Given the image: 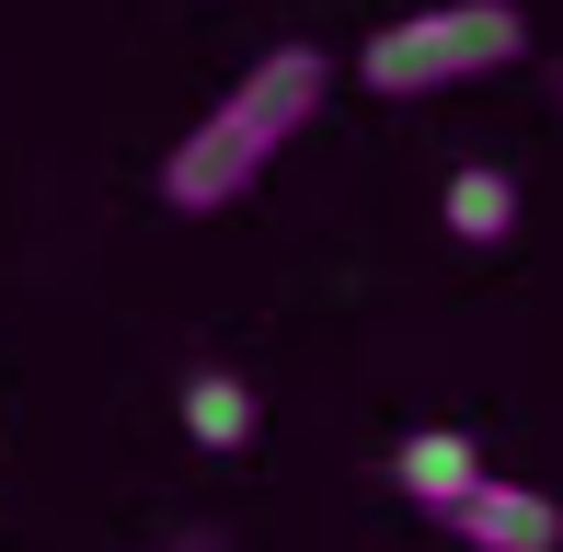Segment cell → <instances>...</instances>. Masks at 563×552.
Instances as JSON below:
<instances>
[{
  "label": "cell",
  "mask_w": 563,
  "mask_h": 552,
  "mask_svg": "<svg viewBox=\"0 0 563 552\" xmlns=\"http://www.w3.org/2000/svg\"><path fill=\"white\" fill-rule=\"evenodd\" d=\"M322 81H334L322 46H265V58H253L242 81H230L219 104L162 150V208H173V219H208V208H230V196H253V185H265V162L311 128Z\"/></svg>",
  "instance_id": "6da1fadb"
},
{
  "label": "cell",
  "mask_w": 563,
  "mask_h": 552,
  "mask_svg": "<svg viewBox=\"0 0 563 552\" xmlns=\"http://www.w3.org/2000/svg\"><path fill=\"white\" fill-rule=\"evenodd\" d=\"M529 58V23L518 0H426V12L379 23L368 46H356V81L391 92V104H415V92H449V81H483V69Z\"/></svg>",
  "instance_id": "7a4b0ae2"
},
{
  "label": "cell",
  "mask_w": 563,
  "mask_h": 552,
  "mask_svg": "<svg viewBox=\"0 0 563 552\" xmlns=\"http://www.w3.org/2000/svg\"><path fill=\"white\" fill-rule=\"evenodd\" d=\"M391 484H402V495H415V507H426V518H460V495H472V484H483V449H472V438H460V426H415V438H402V449H391Z\"/></svg>",
  "instance_id": "277c9868"
},
{
  "label": "cell",
  "mask_w": 563,
  "mask_h": 552,
  "mask_svg": "<svg viewBox=\"0 0 563 552\" xmlns=\"http://www.w3.org/2000/svg\"><path fill=\"white\" fill-rule=\"evenodd\" d=\"M253 426H265V404H253L242 368H185V438L196 449H253Z\"/></svg>",
  "instance_id": "5b68a950"
},
{
  "label": "cell",
  "mask_w": 563,
  "mask_h": 552,
  "mask_svg": "<svg viewBox=\"0 0 563 552\" xmlns=\"http://www.w3.org/2000/svg\"><path fill=\"white\" fill-rule=\"evenodd\" d=\"M438 208H449V242H506V231H518V185H506L495 162H460Z\"/></svg>",
  "instance_id": "8992f818"
},
{
  "label": "cell",
  "mask_w": 563,
  "mask_h": 552,
  "mask_svg": "<svg viewBox=\"0 0 563 552\" xmlns=\"http://www.w3.org/2000/svg\"><path fill=\"white\" fill-rule=\"evenodd\" d=\"M460 552H563V507L541 484H506V472H483L472 495H460Z\"/></svg>",
  "instance_id": "3957f363"
}]
</instances>
